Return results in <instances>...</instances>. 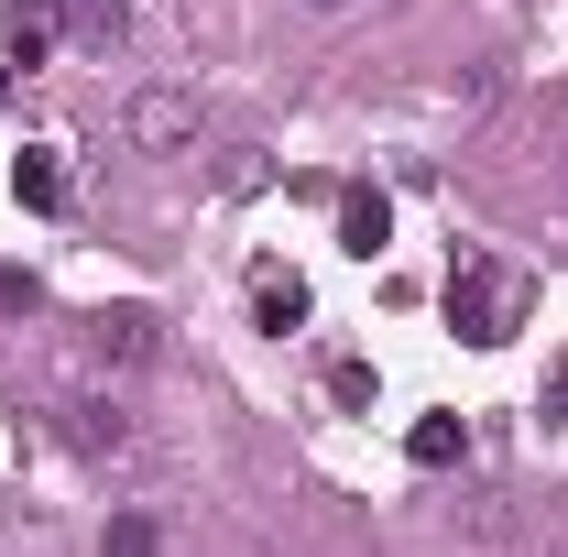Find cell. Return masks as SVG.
<instances>
[{"label": "cell", "mask_w": 568, "mask_h": 557, "mask_svg": "<svg viewBox=\"0 0 568 557\" xmlns=\"http://www.w3.org/2000/svg\"><path fill=\"white\" fill-rule=\"evenodd\" d=\"M437 306H448V328H459L470 350H503L514 328H525L536 284L514 274V263H493V252H459V263H448V284H437Z\"/></svg>", "instance_id": "1"}, {"label": "cell", "mask_w": 568, "mask_h": 557, "mask_svg": "<svg viewBox=\"0 0 568 557\" xmlns=\"http://www.w3.org/2000/svg\"><path fill=\"white\" fill-rule=\"evenodd\" d=\"M121 132H132V153H186V142H197V99H186V88H142Z\"/></svg>", "instance_id": "2"}, {"label": "cell", "mask_w": 568, "mask_h": 557, "mask_svg": "<svg viewBox=\"0 0 568 557\" xmlns=\"http://www.w3.org/2000/svg\"><path fill=\"white\" fill-rule=\"evenodd\" d=\"M55 33H67V0H0V55L11 67H44Z\"/></svg>", "instance_id": "3"}, {"label": "cell", "mask_w": 568, "mask_h": 557, "mask_svg": "<svg viewBox=\"0 0 568 557\" xmlns=\"http://www.w3.org/2000/svg\"><path fill=\"white\" fill-rule=\"evenodd\" d=\"M306 317H317L306 274H252V328H263V340H295Z\"/></svg>", "instance_id": "4"}, {"label": "cell", "mask_w": 568, "mask_h": 557, "mask_svg": "<svg viewBox=\"0 0 568 557\" xmlns=\"http://www.w3.org/2000/svg\"><path fill=\"white\" fill-rule=\"evenodd\" d=\"M383 241H394V198H383V186H351V198H339V252L372 263Z\"/></svg>", "instance_id": "5"}, {"label": "cell", "mask_w": 568, "mask_h": 557, "mask_svg": "<svg viewBox=\"0 0 568 557\" xmlns=\"http://www.w3.org/2000/svg\"><path fill=\"white\" fill-rule=\"evenodd\" d=\"M67 22H77V44H88V55H121V44H132V0H77Z\"/></svg>", "instance_id": "6"}, {"label": "cell", "mask_w": 568, "mask_h": 557, "mask_svg": "<svg viewBox=\"0 0 568 557\" xmlns=\"http://www.w3.org/2000/svg\"><path fill=\"white\" fill-rule=\"evenodd\" d=\"M11 198H22V209H67V164H55V153L33 142V153L11 164Z\"/></svg>", "instance_id": "7"}, {"label": "cell", "mask_w": 568, "mask_h": 557, "mask_svg": "<svg viewBox=\"0 0 568 557\" xmlns=\"http://www.w3.org/2000/svg\"><path fill=\"white\" fill-rule=\"evenodd\" d=\"M67 437H77V448H88V459H121V448H132V426H121V405H67Z\"/></svg>", "instance_id": "8"}, {"label": "cell", "mask_w": 568, "mask_h": 557, "mask_svg": "<svg viewBox=\"0 0 568 557\" xmlns=\"http://www.w3.org/2000/svg\"><path fill=\"white\" fill-rule=\"evenodd\" d=\"M459 448H470V437H459V416H416V426H405V459H416V470H448Z\"/></svg>", "instance_id": "9"}, {"label": "cell", "mask_w": 568, "mask_h": 557, "mask_svg": "<svg viewBox=\"0 0 568 557\" xmlns=\"http://www.w3.org/2000/svg\"><path fill=\"white\" fill-rule=\"evenodd\" d=\"M99 361H121V372H132V361H153V317H142V306L99 317Z\"/></svg>", "instance_id": "10"}, {"label": "cell", "mask_w": 568, "mask_h": 557, "mask_svg": "<svg viewBox=\"0 0 568 557\" xmlns=\"http://www.w3.org/2000/svg\"><path fill=\"white\" fill-rule=\"evenodd\" d=\"M99 557H164V536H153V514H110V536H99Z\"/></svg>", "instance_id": "11"}, {"label": "cell", "mask_w": 568, "mask_h": 557, "mask_svg": "<svg viewBox=\"0 0 568 557\" xmlns=\"http://www.w3.org/2000/svg\"><path fill=\"white\" fill-rule=\"evenodd\" d=\"M372 394H383V383H372V361H328V405L372 416Z\"/></svg>", "instance_id": "12"}, {"label": "cell", "mask_w": 568, "mask_h": 557, "mask_svg": "<svg viewBox=\"0 0 568 557\" xmlns=\"http://www.w3.org/2000/svg\"><path fill=\"white\" fill-rule=\"evenodd\" d=\"M33 295H44V284H33V274H11V263H0V317H33Z\"/></svg>", "instance_id": "13"}, {"label": "cell", "mask_w": 568, "mask_h": 557, "mask_svg": "<svg viewBox=\"0 0 568 557\" xmlns=\"http://www.w3.org/2000/svg\"><path fill=\"white\" fill-rule=\"evenodd\" d=\"M0 110H11V55H0Z\"/></svg>", "instance_id": "14"}, {"label": "cell", "mask_w": 568, "mask_h": 557, "mask_svg": "<svg viewBox=\"0 0 568 557\" xmlns=\"http://www.w3.org/2000/svg\"><path fill=\"white\" fill-rule=\"evenodd\" d=\"M317 11H339V0H317Z\"/></svg>", "instance_id": "15"}]
</instances>
